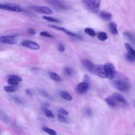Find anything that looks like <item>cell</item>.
Returning <instances> with one entry per match:
<instances>
[{"label":"cell","mask_w":135,"mask_h":135,"mask_svg":"<svg viewBox=\"0 0 135 135\" xmlns=\"http://www.w3.org/2000/svg\"><path fill=\"white\" fill-rule=\"evenodd\" d=\"M100 17L104 21H109L112 19V15L111 13L106 11H101L99 13Z\"/></svg>","instance_id":"14"},{"label":"cell","mask_w":135,"mask_h":135,"mask_svg":"<svg viewBox=\"0 0 135 135\" xmlns=\"http://www.w3.org/2000/svg\"><path fill=\"white\" fill-rule=\"evenodd\" d=\"M26 92L27 94L28 95H30V96H32L33 95V93H32V91L29 89H26Z\"/></svg>","instance_id":"40"},{"label":"cell","mask_w":135,"mask_h":135,"mask_svg":"<svg viewBox=\"0 0 135 135\" xmlns=\"http://www.w3.org/2000/svg\"><path fill=\"white\" fill-rule=\"evenodd\" d=\"M90 85L84 82L79 83L77 86L76 91L78 94H83L86 92L89 87Z\"/></svg>","instance_id":"10"},{"label":"cell","mask_w":135,"mask_h":135,"mask_svg":"<svg viewBox=\"0 0 135 135\" xmlns=\"http://www.w3.org/2000/svg\"><path fill=\"white\" fill-rule=\"evenodd\" d=\"M84 32L88 35H89V36H92V37H94V36L96 35V33L94 30L90 28H85L84 30Z\"/></svg>","instance_id":"22"},{"label":"cell","mask_w":135,"mask_h":135,"mask_svg":"<svg viewBox=\"0 0 135 135\" xmlns=\"http://www.w3.org/2000/svg\"><path fill=\"white\" fill-rule=\"evenodd\" d=\"M105 100L107 104H108L109 106H110L111 107H116L117 106L116 102L113 99H112V98H110V97L107 98L105 99Z\"/></svg>","instance_id":"21"},{"label":"cell","mask_w":135,"mask_h":135,"mask_svg":"<svg viewBox=\"0 0 135 135\" xmlns=\"http://www.w3.org/2000/svg\"><path fill=\"white\" fill-rule=\"evenodd\" d=\"M58 112L60 114H61V115H66V116L69 115V112L67 111V110H65V109L61 108H60L58 109Z\"/></svg>","instance_id":"30"},{"label":"cell","mask_w":135,"mask_h":135,"mask_svg":"<svg viewBox=\"0 0 135 135\" xmlns=\"http://www.w3.org/2000/svg\"><path fill=\"white\" fill-rule=\"evenodd\" d=\"M105 72L107 78L110 80H113L116 75V69L115 66L112 63H106L104 65Z\"/></svg>","instance_id":"3"},{"label":"cell","mask_w":135,"mask_h":135,"mask_svg":"<svg viewBox=\"0 0 135 135\" xmlns=\"http://www.w3.org/2000/svg\"><path fill=\"white\" fill-rule=\"evenodd\" d=\"M109 27L110 31L114 35H117L118 34V31L117 29V26L115 22H110L109 24Z\"/></svg>","instance_id":"16"},{"label":"cell","mask_w":135,"mask_h":135,"mask_svg":"<svg viewBox=\"0 0 135 135\" xmlns=\"http://www.w3.org/2000/svg\"><path fill=\"white\" fill-rule=\"evenodd\" d=\"M125 47L127 51H128V53L131 54L132 55L135 54V50L130 46V45L129 43H126L125 44Z\"/></svg>","instance_id":"25"},{"label":"cell","mask_w":135,"mask_h":135,"mask_svg":"<svg viewBox=\"0 0 135 135\" xmlns=\"http://www.w3.org/2000/svg\"><path fill=\"white\" fill-rule=\"evenodd\" d=\"M94 73L97 75L98 76L101 77V78H107L106 74L105 72L104 65H96L94 69Z\"/></svg>","instance_id":"12"},{"label":"cell","mask_w":135,"mask_h":135,"mask_svg":"<svg viewBox=\"0 0 135 135\" xmlns=\"http://www.w3.org/2000/svg\"><path fill=\"white\" fill-rule=\"evenodd\" d=\"M58 50L61 52H63L65 51V47L62 44H60L58 46Z\"/></svg>","instance_id":"36"},{"label":"cell","mask_w":135,"mask_h":135,"mask_svg":"<svg viewBox=\"0 0 135 135\" xmlns=\"http://www.w3.org/2000/svg\"><path fill=\"white\" fill-rule=\"evenodd\" d=\"M49 76L50 77V78L55 81H57V82H60L61 81V78L55 72H50L49 73Z\"/></svg>","instance_id":"18"},{"label":"cell","mask_w":135,"mask_h":135,"mask_svg":"<svg viewBox=\"0 0 135 135\" xmlns=\"http://www.w3.org/2000/svg\"><path fill=\"white\" fill-rule=\"evenodd\" d=\"M0 42L11 45H14L18 43L17 35H5L0 37Z\"/></svg>","instance_id":"5"},{"label":"cell","mask_w":135,"mask_h":135,"mask_svg":"<svg viewBox=\"0 0 135 135\" xmlns=\"http://www.w3.org/2000/svg\"><path fill=\"white\" fill-rule=\"evenodd\" d=\"M64 72L67 76H70L72 73V70L69 67H66L64 69Z\"/></svg>","instance_id":"31"},{"label":"cell","mask_w":135,"mask_h":135,"mask_svg":"<svg viewBox=\"0 0 135 135\" xmlns=\"http://www.w3.org/2000/svg\"><path fill=\"white\" fill-rule=\"evenodd\" d=\"M81 62L83 66L85 68V69L88 70V71H89L90 72L92 73H94L96 65L93 64L92 61L87 59H82L81 60Z\"/></svg>","instance_id":"9"},{"label":"cell","mask_w":135,"mask_h":135,"mask_svg":"<svg viewBox=\"0 0 135 135\" xmlns=\"http://www.w3.org/2000/svg\"><path fill=\"white\" fill-rule=\"evenodd\" d=\"M0 10H6L10 12L20 13L22 12V9L20 6L14 4H1L0 3Z\"/></svg>","instance_id":"4"},{"label":"cell","mask_w":135,"mask_h":135,"mask_svg":"<svg viewBox=\"0 0 135 135\" xmlns=\"http://www.w3.org/2000/svg\"><path fill=\"white\" fill-rule=\"evenodd\" d=\"M41 110H42V111L44 113V114H45V115L47 117H48L49 118H54V115H53L52 112L50 110L47 109L45 107H42Z\"/></svg>","instance_id":"17"},{"label":"cell","mask_w":135,"mask_h":135,"mask_svg":"<svg viewBox=\"0 0 135 135\" xmlns=\"http://www.w3.org/2000/svg\"><path fill=\"white\" fill-rule=\"evenodd\" d=\"M134 55V57H135V54H134V55Z\"/></svg>","instance_id":"41"},{"label":"cell","mask_w":135,"mask_h":135,"mask_svg":"<svg viewBox=\"0 0 135 135\" xmlns=\"http://www.w3.org/2000/svg\"><path fill=\"white\" fill-rule=\"evenodd\" d=\"M39 93L41 94V96L47 98V99H48V98L49 97V96H50V95L49 94V93L47 92H46L45 91H44L43 90H39Z\"/></svg>","instance_id":"34"},{"label":"cell","mask_w":135,"mask_h":135,"mask_svg":"<svg viewBox=\"0 0 135 135\" xmlns=\"http://www.w3.org/2000/svg\"><path fill=\"white\" fill-rule=\"evenodd\" d=\"M83 5L90 13H96L99 11L100 0H83Z\"/></svg>","instance_id":"2"},{"label":"cell","mask_w":135,"mask_h":135,"mask_svg":"<svg viewBox=\"0 0 135 135\" xmlns=\"http://www.w3.org/2000/svg\"><path fill=\"white\" fill-rule=\"evenodd\" d=\"M8 77H9V78H13V79H14L16 80L17 81H19V82L22 81V78L21 77H19V76H17V75H10V76H9Z\"/></svg>","instance_id":"33"},{"label":"cell","mask_w":135,"mask_h":135,"mask_svg":"<svg viewBox=\"0 0 135 135\" xmlns=\"http://www.w3.org/2000/svg\"><path fill=\"white\" fill-rule=\"evenodd\" d=\"M134 84H135V82H134Z\"/></svg>","instance_id":"43"},{"label":"cell","mask_w":135,"mask_h":135,"mask_svg":"<svg viewBox=\"0 0 135 135\" xmlns=\"http://www.w3.org/2000/svg\"><path fill=\"white\" fill-rule=\"evenodd\" d=\"M28 33L31 35H34L36 33V31L33 29H30L28 30Z\"/></svg>","instance_id":"37"},{"label":"cell","mask_w":135,"mask_h":135,"mask_svg":"<svg viewBox=\"0 0 135 135\" xmlns=\"http://www.w3.org/2000/svg\"><path fill=\"white\" fill-rule=\"evenodd\" d=\"M43 19L47 21H49V22H55V23H58V22H59V20L56 19H54L52 17H47V16H43Z\"/></svg>","instance_id":"26"},{"label":"cell","mask_w":135,"mask_h":135,"mask_svg":"<svg viewBox=\"0 0 135 135\" xmlns=\"http://www.w3.org/2000/svg\"><path fill=\"white\" fill-rule=\"evenodd\" d=\"M97 38L101 41H105L108 39V35L106 32H101L97 34Z\"/></svg>","instance_id":"19"},{"label":"cell","mask_w":135,"mask_h":135,"mask_svg":"<svg viewBox=\"0 0 135 135\" xmlns=\"http://www.w3.org/2000/svg\"><path fill=\"white\" fill-rule=\"evenodd\" d=\"M7 82L10 85H12V86H15V87H17L19 84V81H17L16 80H15L13 78H9V79L7 80Z\"/></svg>","instance_id":"23"},{"label":"cell","mask_w":135,"mask_h":135,"mask_svg":"<svg viewBox=\"0 0 135 135\" xmlns=\"http://www.w3.org/2000/svg\"><path fill=\"white\" fill-rule=\"evenodd\" d=\"M134 106H135V102H134Z\"/></svg>","instance_id":"42"},{"label":"cell","mask_w":135,"mask_h":135,"mask_svg":"<svg viewBox=\"0 0 135 135\" xmlns=\"http://www.w3.org/2000/svg\"><path fill=\"white\" fill-rule=\"evenodd\" d=\"M84 113H85V115H86L88 117L91 116V115H92L91 109L89 107H87L84 110Z\"/></svg>","instance_id":"32"},{"label":"cell","mask_w":135,"mask_h":135,"mask_svg":"<svg viewBox=\"0 0 135 135\" xmlns=\"http://www.w3.org/2000/svg\"><path fill=\"white\" fill-rule=\"evenodd\" d=\"M50 3L52 4L56 9L66 10L69 7L67 4L60 0H51Z\"/></svg>","instance_id":"11"},{"label":"cell","mask_w":135,"mask_h":135,"mask_svg":"<svg viewBox=\"0 0 135 135\" xmlns=\"http://www.w3.org/2000/svg\"><path fill=\"white\" fill-rule=\"evenodd\" d=\"M22 45L34 50H38L40 49V46L38 43L31 40L24 41L22 43Z\"/></svg>","instance_id":"8"},{"label":"cell","mask_w":135,"mask_h":135,"mask_svg":"<svg viewBox=\"0 0 135 135\" xmlns=\"http://www.w3.org/2000/svg\"><path fill=\"white\" fill-rule=\"evenodd\" d=\"M13 99H14V101H15L17 104H21V103H22L21 100L19 99V98H18V97H15Z\"/></svg>","instance_id":"39"},{"label":"cell","mask_w":135,"mask_h":135,"mask_svg":"<svg viewBox=\"0 0 135 135\" xmlns=\"http://www.w3.org/2000/svg\"><path fill=\"white\" fill-rule=\"evenodd\" d=\"M59 96L64 99L66 100L67 101H72L73 99V98L71 96V95L68 92L65 91H61L59 92Z\"/></svg>","instance_id":"15"},{"label":"cell","mask_w":135,"mask_h":135,"mask_svg":"<svg viewBox=\"0 0 135 135\" xmlns=\"http://www.w3.org/2000/svg\"><path fill=\"white\" fill-rule=\"evenodd\" d=\"M125 35L126 36H127V37L128 38H129V39L130 40H131V41H133V38H132V36H131V35L129 33H128V32H125Z\"/></svg>","instance_id":"38"},{"label":"cell","mask_w":135,"mask_h":135,"mask_svg":"<svg viewBox=\"0 0 135 135\" xmlns=\"http://www.w3.org/2000/svg\"><path fill=\"white\" fill-rule=\"evenodd\" d=\"M113 84L115 88L122 92H127L131 87L129 78L123 73L116 72L115 78L113 79Z\"/></svg>","instance_id":"1"},{"label":"cell","mask_w":135,"mask_h":135,"mask_svg":"<svg viewBox=\"0 0 135 135\" xmlns=\"http://www.w3.org/2000/svg\"><path fill=\"white\" fill-rule=\"evenodd\" d=\"M4 91L8 93H12L15 92L17 89V87L15 86H12V85H6V86H4L3 88Z\"/></svg>","instance_id":"20"},{"label":"cell","mask_w":135,"mask_h":135,"mask_svg":"<svg viewBox=\"0 0 135 135\" xmlns=\"http://www.w3.org/2000/svg\"><path fill=\"white\" fill-rule=\"evenodd\" d=\"M110 98H112V99H113L116 102L117 101L119 103H121L122 104L126 105L127 104V101L125 99V97H124L121 94H120L118 93H114Z\"/></svg>","instance_id":"13"},{"label":"cell","mask_w":135,"mask_h":135,"mask_svg":"<svg viewBox=\"0 0 135 135\" xmlns=\"http://www.w3.org/2000/svg\"><path fill=\"white\" fill-rule=\"evenodd\" d=\"M40 35L41 36H44V37H46V38H53V36L51 34L47 32L46 31H42L40 33Z\"/></svg>","instance_id":"27"},{"label":"cell","mask_w":135,"mask_h":135,"mask_svg":"<svg viewBox=\"0 0 135 135\" xmlns=\"http://www.w3.org/2000/svg\"><path fill=\"white\" fill-rule=\"evenodd\" d=\"M126 58L127 60L130 61V62H134V61H135V57L131 54L128 53L126 55Z\"/></svg>","instance_id":"28"},{"label":"cell","mask_w":135,"mask_h":135,"mask_svg":"<svg viewBox=\"0 0 135 135\" xmlns=\"http://www.w3.org/2000/svg\"><path fill=\"white\" fill-rule=\"evenodd\" d=\"M30 7L36 12L40 13H44L46 14H52L53 11L51 9L46 6H41L38 5H31Z\"/></svg>","instance_id":"6"},{"label":"cell","mask_w":135,"mask_h":135,"mask_svg":"<svg viewBox=\"0 0 135 135\" xmlns=\"http://www.w3.org/2000/svg\"><path fill=\"white\" fill-rule=\"evenodd\" d=\"M48 27L49 28H50L51 29H53L55 30H57V31H62L63 32H64L65 33H66V34L68 35H70L71 36H72V37H74V38H78V39H81V37L79 35H77L74 33H73L71 31H70L69 30L66 29V28H64L63 27H58L57 26H54V25H49Z\"/></svg>","instance_id":"7"},{"label":"cell","mask_w":135,"mask_h":135,"mask_svg":"<svg viewBox=\"0 0 135 135\" xmlns=\"http://www.w3.org/2000/svg\"><path fill=\"white\" fill-rule=\"evenodd\" d=\"M83 82L87 83V84H88L90 85V79L89 77H88V75H85L83 77Z\"/></svg>","instance_id":"35"},{"label":"cell","mask_w":135,"mask_h":135,"mask_svg":"<svg viewBox=\"0 0 135 135\" xmlns=\"http://www.w3.org/2000/svg\"><path fill=\"white\" fill-rule=\"evenodd\" d=\"M42 130L47 133V134H50V135H57V133L55 130L53 129H52L50 128L47 127H44L42 128Z\"/></svg>","instance_id":"24"},{"label":"cell","mask_w":135,"mask_h":135,"mask_svg":"<svg viewBox=\"0 0 135 135\" xmlns=\"http://www.w3.org/2000/svg\"><path fill=\"white\" fill-rule=\"evenodd\" d=\"M57 118L58 121L60 122H62V123H66V122H67L66 119L61 114H59L57 115Z\"/></svg>","instance_id":"29"}]
</instances>
